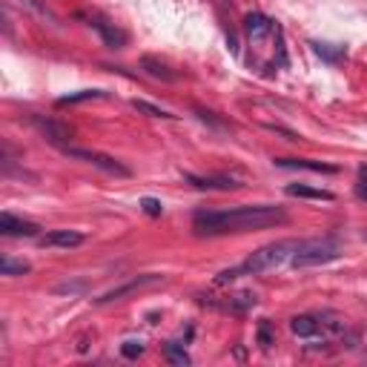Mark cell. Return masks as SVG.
<instances>
[{"instance_id":"obj_1","label":"cell","mask_w":367,"mask_h":367,"mask_svg":"<svg viewBox=\"0 0 367 367\" xmlns=\"http://www.w3.org/2000/svg\"><path fill=\"white\" fill-rule=\"evenodd\" d=\"M287 224V213L273 204L255 206H233V210H201L193 218L196 235H230V233H252Z\"/></svg>"},{"instance_id":"obj_2","label":"cell","mask_w":367,"mask_h":367,"mask_svg":"<svg viewBox=\"0 0 367 367\" xmlns=\"http://www.w3.org/2000/svg\"><path fill=\"white\" fill-rule=\"evenodd\" d=\"M298 241H273V244H264L255 252L247 255V261L241 264V273L244 276H259V273H267V270H276L281 267L290 255L296 252Z\"/></svg>"},{"instance_id":"obj_3","label":"cell","mask_w":367,"mask_h":367,"mask_svg":"<svg viewBox=\"0 0 367 367\" xmlns=\"http://www.w3.org/2000/svg\"><path fill=\"white\" fill-rule=\"evenodd\" d=\"M339 255H342V244L336 238H305V241H298L296 252L290 255V264L293 267H318V264L336 261Z\"/></svg>"},{"instance_id":"obj_4","label":"cell","mask_w":367,"mask_h":367,"mask_svg":"<svg viewBox=\"0 0 367 367\" xmlns=\"http://www.w3.org/2000/svg\"><path fill=\"white\" fill-rule=\"evenodd\" d=\"M63 152H67L69 158H78V161H86L92 167H98L109 175H118V178H130V167H123L121 161H115L113 155H104L98 150H84V147H63Z\"/></svg>"},{"instance_id":"obj_5","label":"cell","mask_w":367,"mask_h":367,"mask_svg":"<svg viewBox=\"0 0 367 367\" xmlns=\"http://www.w3.org/2000/svg\"><path fill=\"white\" fill-rule=\"evenodd\" d=\"M32 123L38 126V132L49 141V143H55V147H69V141H72V130L67 123H60V121H55V118H43V115H35L32 118Z\"/></svg>"},{"instance_id":"obj_6","label":"cell","mask_w":367,"mask_h":367,"mask_svg":"<svg viewBox=\"0 0 367 367\" xmlns=\"http://www.w3.org/2000/svg\"><path fill=\"white\" fill-rule=\"evenodd\" d=\"M89 23H92V29L104 38V43L109 46V49H123L126 40H130V38H126V32H123V29H118V26H115L113 21H109V18H104V14H92Z\"/></svg>"},{"instance_id":"obj_7","label":"cell","mask_w":367,"mask_h":367,"mask_svg":"<svg viewBox=\"0 0 367 367\" xmlns=\"http://www.w3.org/2000/svg\"><path fill=\"white\" fill-rule=\"evenodd\" d=\"M158 281H161V276H138V279H130L126 284H121V287H113V290H109V293H104L101 298H95V305H106V301L123 298V296L138 293V290H143V287H152V284H158Z\"/></svg>"},{"instance_id":"obj_8","label":"cell","mask_w":367,"mask_h":367,"mask_svg":"<svg viewBox=\"0 0 367 367\" xmlns=\"http://www.w3.org/2000/svg\"><path fill=\"white\" fill-rule=\"evenodd\" d=\"M0 233L9 238H35L40 233V227L35 221H23V218H14L12 213H3L0 215Z\"/></svg>"},{"instance_id":"obj_9","label":"cell","mask_w":367,"mask_h":367,"mask_svg":"<svg viewBox=\"0 0 367 367\" xmlns=\"http://www.w3.org/2000/svg\"><path fill=\"white\" fill-rule=\"evenodd\" d=\"M187 184H193L196 189H218V193H230V189H241L244 184L230 178V175H210V178H204V175H184Z\"/></svg>"},{"instance_id":"obj_10","label":"cell","mask_w":367,"mask_h":367,"mask_svg":"<svg viewBox=\"0 0 367 367\" xmlns=\"http://www.w3.org/2000/svg\"><path fill=\"white\" fill-rule=\"evenodd\" d=\"M78 244H84V233H78V230H52V233H46L38 238V247L43 250H49V247H78Z\"/></svg>"},{"instance_id":"obj_11","label":"cell","mask_w":367,"mask_h":367,"mask_svg":"<svg viewBox=\"0 0 367 367\" xmlns=\"http://www.w3.org/2000/svg\"><path fill=\"white\" fill-rule=\"evenodd\" d=\"M290 330L296 333L298 339H318V336L324 339L322 316H310V313H305V316H296L293 322H290Z\"/></svg>"},{"instance_id":"obj_12","label":"cell","mask_w":367,"mask_h":367,"mask_svg":"<svg viewBox=\"0 0 367 367\" xmlns=\"http://www.w3.org/2000/svg\"><path fill=\"white\" fill-rule=\"evenodd\" d=\"M276 167L284 169H307V172H324V175H336L339 167L322 164V161H310V158H276Z\"/></svg>"},{"instance_id":"obj_13","label":"cell","mask_w":367,"mask_h":367,"mask_svg":"<svg viewBox=\"0 0 367 367\" xmlns=\"http://www.w3.org/2000/svg\"><path fill=\"white\" fill-rule=\"evenodd\" d=\"M141 69L147 72L150 78H158V81H175V78H178V72H172L161 58H152V55L141 58Z\"/></svg>"},{"instance_id":"obj_14","label":"cell","mask_w":367,"mask_h":367,"mask_svg":"<svg viewBox=\"0 0 367 367\" xmlns=\"http://www.w3.org/2000/svg\"><path fill=\"white\" fill-rule=\"evenodd\" d=\"M244 29H247V35L252 40H259V38H264V35L273 32V21H270L267 14H261V12H250L244 18Z\"/></svg>"},{"instance_id":"obj_15","label":"cell","mask_w":367,"mask_h":367,"mask_svg":"<svg viewBox=\"0 0 367 367\" xmlns=\"http://www.w3.org/2000/svg\"><path fill=\"white\" fill-rule=\"evenodd\" d=\"M287 196H293V198H313V201H333V198H336L330 189H318V187H310V184H287Z\"/></svg>"},{"instance_id":"obj_16","label":"cell","mask_w":367,"mask_h":367,"mask_svg":"<svg viewBox=\"0 0 367 367\" xmlns=\"http://www.w3.org/2000/svg\"><path fill=\"white\" fill-rule=\"evenodd\" d=\"M98 98H106L104 89H78V92H69L58 98V106H69V104H84V101H98Z\"/></svg>"},{"instance_id":"obj_17","label":"cell","mask_w":367,"mask_h":367,"mask_svg":"<svg viewBox=\"0 0 367 367\" xmlns=\"http://www.w3.org/2000/svg\"><path fill=\"white\" fill-rule=\"evenodd\" d=\"M255 342H259L261 350H270L276 344V330H273V324H270V318H261L259 327H255Z\"/></svg>"},{"instance_id":"obj_18","label":"cell","mask_w":367,"mask_h":367,"mask_svg":"<svg viewBox=\"0 0 367 367\" xmlns=\"http://www.w3.org/2000/svg\"><path fill=\"white\" fill-rule=\"evenodd\" d=\"M250 307H255V293H235L224 305V310H230V313H247Z\"/></svg>"},{"instance_id":"obj_19","label":"cell","mask_w":367,"mask_h":367,"mask_svg":"<svg viewBox=\"0 0 367 367\" xmlns=\"http://www.w3.org/2000/svg\"><path fill=\"white\" fill-rule=\"evenodd\" d=\"M164 356H167L169 364H178V367H187L189 362H193L187 350H184L181 344H175V342H167V344H164Z\"/></svg>"},{"instance_id":"obj_20","label":"cell","mask_w":367,"mask_h":367,"mask_svg":"<svg viewBox=\"0 0 367 367\" xmlns=\"http://www.w3.org/2000/svg\"><path fill=\"white\" fill-rule=\"evenodd\" d=\"M132 109H138V113H143V115H150V118H178V115H172V113H167V109H161V106H155V104H150V101H132Z\"/></svg>"},{"instance_id":"obj_21","label":"cell","mask_w":367,"mask_h":367,"mask_svg":"<svg viewBox=\"0 0 367 367\" xmlns=\"http://www.w3.org/2000/svg\"><path fill=\"white\" fill-rule=\"evenodd\" d=\"M29 270L32 267L26 261H14V259H9V255L0 261V273H3V276H23V273H29Z\"/></svg>"},{"instance_id":"obj_22","label":"cell","mask_w":367,"mask_h":367,"mask_svg":"<svg viewBox=\"0 0 367 367\" xmlns=\"http://www.w3.org/2000/svg\"><path fill=\"white\" fill-rule=\"evenodd\" d=\"M313 46H316V52L322 55L324 60H330V63H339L342 58H347V52L342 49V46H339V49H333L330 43H313Z\"/></svg>"},{"instance_id":"obj_23","label":"cell","mask_w":367,"mask_h":367,"mask_svg":"<svg viewBox=\"0 0 367 367\" xmlns=\"http://www.w3.org/2000/svg\"><path fill=\"white\" fill-rule=\"evenodd\" d=\"M141 210L143 213H147V215H152V218H158V215H161L164 213V204L161 201H158V198H141Z\"/></svg>"},{"instance_id":"obj_24","label":"cell","mask_w":367,"mask_h":367,"mask_svg":"<svg viewBox=\"0 0 367 367\" xmlns=\"http://www.w3.org/2000/svg\"><path fill=\"white\" fill-rule=\"evenodd\" d=\"M121 353H123L126 359H138V356L143 353V342H135V339H132V342H123V344H121Z\"/></svg>"},{"instance_id":"obj_25","label":"cell","mask_w":367,"mask_h":367,"mask_svg":"<svg viewBox=\"0 0 367 367\" xmlns=\"http://www.w3.org/2000/svg\"><path fill=\"white\" fill-rule=\"evenodd\" d=\"M356 196L362 201H367V164L359 167V184H356Z\"/></svg>"},{"instance_id":"obj_26","label":"cell","mask_w":367,"mask_h":367,"mask_svg":"<svg viewBox=\"0 0 367 367\" xmlns=\"http://www.w3.org/2000/svg\"><path fill=\"white\" fill-rule=\"evenodd\" d=\"M364 238H367V233H364Z\"/></svg>"}]
</instances>
